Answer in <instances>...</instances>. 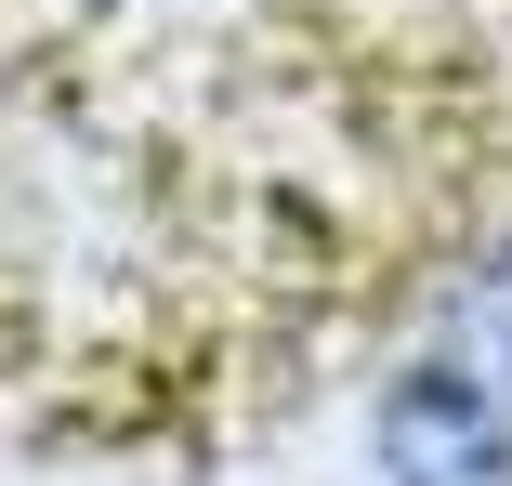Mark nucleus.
I'll return each instance as SVG.
<instances>
[{"label": "nucleus", "mask_w": 512, "mask_h": 486, "mask_svg": "<svg viewBox=\"0 0 512 486\" xmlns=\"http://www.w3.org/2000/svg\"><path fill=\"white\" fill-rule=\"evenodd\" d=\"M355 447H368V486H512V408L486 395V381L407 355V342L368 381Z\"/></svg>", "instance_id": "nucleus-1"}, {"label": "nucleus", "mask_w": 512, "mask_h": 486, "mask_svg": "<svg viewBox=\"0 0 512 486\" xmlns=\"http://www.w3.org/2000/svg\"><path fill=\"white\" fill-rule=\"evenodd\" d=\"M394 342H407V355H434V368H460V381H486V395L512 408V224L460 237V250L421 276V303H407Z\"/></svg>", "instance_id": "nucleus-2"}]
</instances>
